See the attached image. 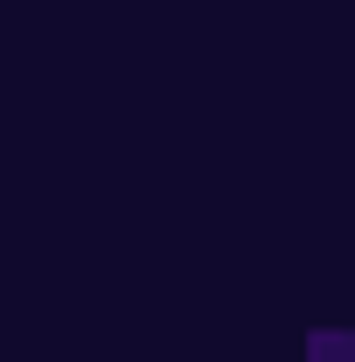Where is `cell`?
<instances>
[{
    "label": "cell",
    "mask_w": 355,
    "mask_h": 362,
    "mask_svg": "<svg viewBox=\"0 0 355 362\" xmlns=\"http://www.w3.org/2000/svg\"><path fill=\"white\" fill-rule=\"evenodd\" d=\"M313 362H355V349H349V334H313Z\"/></svg>",
    "instance_id": "cell-1"
}]
</instances>
